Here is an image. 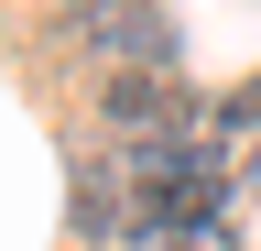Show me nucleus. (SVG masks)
Returning a JSON list of instances; mask_svg holds the SVG:
<instances>
[{"label":"nucleus","mask_w":261,"mask_h":251,"mask_svg":"<svg viewBox=\"0 0 261 251\" xmlns=\"http://www.w3.org/2000/svg\"><path fill=\"white\" fill-rule=\"evenodd\" d=\"M76 11H120V0H76Z\"/></svg>","instance_id":"obj_3"},{"label":"nucleus","mask_w":261,"mask_h":251,"mask_svg":"<svg viewBox=\"0 0 261 251\" xmlns=\"http://www.w3.org/2000/svg\"><path fill=\"white\" fill-rule=\"evenodd\" d=\"M98 44L120 55V77H130V66H142V77H163V66H174V22H163V11H142V0H120V11L98 22Z\"/></svg>","instance_id":"obj_2"},{"label":"nucleus","mask_w":261,"mask_h":251,"mask_svg":"<svg viewBox=\"0 0 261 251\" xmlns=\"http://www.w3.org/2000/svg\"><path fill=\"white\" fill-rule=\"evenodd\" d=\"M109 131H120L130 153L185 142V131H196V99H185L174 77H109Z\"/></svg>","instance_id":"obj_1"}]
</instances>
